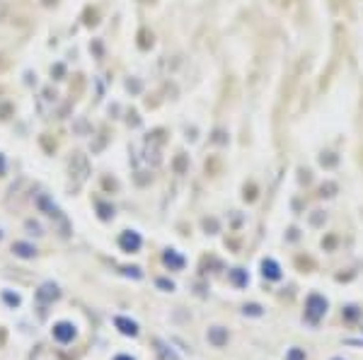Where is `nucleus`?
Returning <instances> with one entry per match:
<instances>
[{"label":"nucleus","instance_id":"nucleus-5","mask_svg":"<svg viewBox=\"0 0 363 360\" xmlns=\"http://www.w3.org/2000/svg\"><path fill=\"white\" fill-rule=\"evenodd\" d=\"M288 360H305V353L298 351V348H293V351L288 353Z\"/></svg>","mask_w":363,"mask_h":360},{"label":"nucleus","instance_id":"nucleus-7","mask_svg":"<svg viewBox=\"0 0 363 360\" xmlns=\"http://www.w3.org/2000/svg\"><path fill=\"white\" fill-rule=\"evenodd\" d=\"M44 2H46V5H51V2H54V0H44Z\"/></svg>","mask_w":363,"mask_h":360},{"label":"nucleus","instance_id":"nucleus-6","mask_svg":"<svg viewBox=\"0 0 363 360\" xmlns=\"http://www.w3.org/2000/svg\"><path fill=\"white\" fill-rule=\"evenodd\" d=\"M2 169H5V160H2V155H0V174H2Z\"/></svg>","mask_w":363,"mask_h":360},{"label":"nucleus","instance_id":"nucleus-8","mask_svg":"<svg viewBox=\"0 0 363 360\" xmlns=\"http://www.w3.org/2000/svg\"><path fill=\"white\" fill-rule=\"evenodd\" d=\"M334 360H342V358H334Z\"/></svg>","mask_w":363,"mask_h":360},{"label":"nucleus","instance_id":"nucleus-1","mask_svg":"<svg viewBox=\"0 0 363 360\" xmlns=\"http://www.w3.org/2000/svg\"><path fill=\"white\" fill-rule=\"evenodd\" d=\"M307 317L312 319V322H317L320 317H325V312H327V300L325 297H320V295H310L307 297Z\"/></svg>","mask_w":363,"mask_h":360},{"label":"nucleus","instance_id":"nucleus-4","mask_svg":"<svg viewBox=\"0 0 363 360\" xmlns=\"http://www.w3.org/2000/svg\"><path fill=\"white\" fill-rule=\"evenodd\" d=\"M121 242H124V247H131V249H136V247H138V237H136V234H126Z\"/></svg>","mask_w":363,"mask_h":360},{"label":"nucleus","instance_id":"nucleus-3","mask_svg":"<svg viewBox=\"0 0 363 360\" xmlns=\"http://www.w3.org/2000/svg\"><path fill=\"white\" fill-rule=\"evenodd\" d=\"M264 276H269V278H279L281 273H279V269H276V264H264Z\"/></svg>","mask_w":363,"mask_h":360},{"label":"nucleus","instance_id":"nucleus-2","mask_svg":"<svg viewBox=\"0 0 363 360\" xmlns=\"http://www.w3.org/2000/svg\"><path fill=\"white\" fill-rule=\"evenodd\" d=\"M71 172H77V179L80 181L85 179V174H87V160H85V155L75 152V157H73V162H71Z\"/></svg>","mask_w":363,"mask_h":360}]
</instances>
